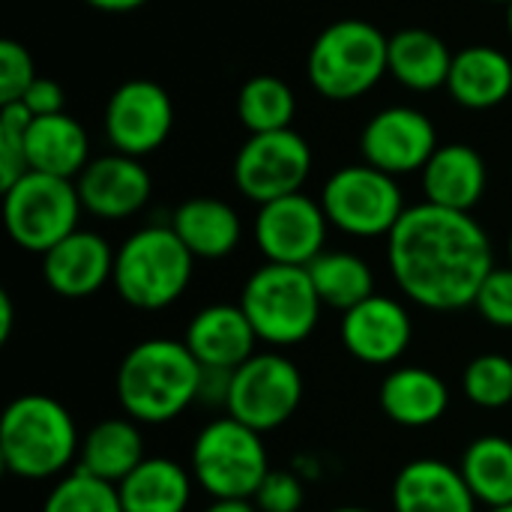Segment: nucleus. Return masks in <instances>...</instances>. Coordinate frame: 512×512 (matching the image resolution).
Returning a JSON list of instances; mask_svg holds the SVG:
<instances>
[{
    "label": "nucleus",
    "instance_id": "32",
    "mask_svg": "<svg viewBox=\"0 0 512 512\" xmlns=\"http://www.w3.org/2000/svg\"><path fill=\"white\" fill-rule=\"evenodd\" d=\"M462 393L471 405L498 411L512 405V360L504 354H480L462 372Z\"/></svg>",
    "mask_w": 512,
    "mask_h": 512
},
{
    "label": "nucleus",
    "instance_id": "1",
    "mask_svg": "<svg viewBox=\"0 0 512 512\" xmlns=\"http://www.w3.org/2000/svg\"><path fill=\"white\" fill-rule=\"evenodd\" d=\"M387 264L411 303L456 312L474 306L495 270V252L486 228L471 213L423 201L408 207L387 237Z\"/></svg>",
    "mask_w": 512,
    "mask_h": 512
},
{
    "label": "nucleus",
    "instance_id": "29",
    "mask_svg": "<svg viewBox=\"0 0 512 512\" xmlns=\"http://www.w3.org/2000/svg\"><path fill=\"white\" fill-rule=\"evenodd\" d=\"M306 270L321 303L342 315L375 294V273L354 252H321Z\"/></svg>",
    "mask_w": 512,
    "mask_h": 512
},
{
    "label": "nucleus",
    "instance_id": "28",
    "mask_svg": "<svg viewBox=\"0 0 512 512\" xmlns=\"http://www.w3.org/2000/svg\"><path fill=\"white\" fill-rule=\"evenodd\" d=\"M459 471L477 498L489 510L512 507V441L504 435H483L462 453Z\"/></svg>",
    "mask_w": 512,
    "mask_h": 512
},
{
    "label": "nucleus",
    "instance_id": "8",
    "mask_svg": "<svg viewBox=\"0 0 512 512\" xmlns=\"http://www.w3.org/2000/svg\"><path fill=\"white\" fill-rule=\"evenodd\" d=\"M84 207L75 180L27 171L3 189V225L9 240L33 255H45L78 231Z\"/></svg>",
    "mask_w": 512,
    "mask_h": 512
},
{
    "label": "nucleus",
    "instance_id": "43",
    "mask_svg": "<svg viewBox=\"0 0 512 512\" xmlns=\"http://www.w3.org/2000/svg\"><path fill=\"white\" fill-rule=\"evenodd\" d=\"M507 30H510V39H512V3L507 6Z\"/></svg>",
    "mask_w": 512,
    "mask_h": 512
},
{
    "label": "nucleus",
    "instance_id": "15",
    "mask_svg": "<svg viewBox=\"0 0 512 512\" xmlns=\"http://www.w3.org/2000/svg\"><path fill=\"white\" fill-rule=\"evenodd\" d=\"M75 186L84 213L105 222H120L141 213L153 195L150 171L141 159L126 153H105L99 159H90Z\"/></svg>",
    "mask_w": 512,
    "mask_h": 512
},
{
    "label": "nucleus",
    "instance_id": "5",
    "mask_svg": "<svg viewBox=\"0 0 512 512\" xmlns=\"http://www.w3.org/2000/svg\"><path fill=\"white\" fill-rule=\"evenodd\" d=\"M195 270V255L171 225H147L129 234L114 258V288L123 303L141 312H159L177 303Z\"/></svg>",
    "mask_w": 512,
    "mask_h": 512
},
{
    "label": "nucleus",
    "instance_id": "34",
    "mask_svg": "<svg viewBox=\"0 0 512 512\" xmlns=\"http://www.w3.org/2000/svg\"><path fill=\"white\" fill-rule=\"evenodd\" d=\"M36 78L39 75H36L30 51L15 39H3L0 42V105L21 102L27 87Z\"/></svg>",
    "mask_w": 512,
    "mask_h": 512
},
{
    "label": "nucleus",
    "instance_id": "36",
    "mask_svg": "<svg viewBox=\"0 0 512 512\" xmlns=\"http://www.w3.org/2000/svg\"><path fill=\"white\" fill-rule=\"evenodd\" d=\"M252 501L261 512H300L306 504V486L297 471H270Z\"/></svg>",
    "mask_w": 512,
    "mask_h": 512
},
{
    "label": "nucleus",
    "instance_id": "26",
    "mask_svg": "<svg viewBox=\"0 0 512 512\" xmlns=\"http://www.w3.org/2000/svg\"><path fill=\"white\" fill-rule=\"evenodd\" d=\"M144 459H147L144 435L138 423L129 417L96 423L81 438V450H78V468L114 486H120Z\"/></svg>",
    "mask_w": 512,
    "mask_h": 512
},
{
    "label": "nucleus",
    "instance_id": "40",
    "mask_svg": "<svg viewBox=\"0 0 512 512\" xmlns=\"http://www.w3.org/2000/svg\"><path fill=\"white\" fill-rule=\"evenodd\" d=\"M87 6L99 9V12H111V15H123V12H135L141 9L147 0H84Z\"/></svg>",
    "mask_w": 512,
    "mask_h": 512
},
{
    "label": "nucleus",
    "instance_id": "11",
    "mask_svg": "<svg viewBox=\"0 0 512 512\" xmlns=\"http://www.w3.org/2000/svg\"><path fill=\"white\" fill-rule=\"evenodd\" d=\"M309 174L312 147L294 129L249 135L234 156V186L258 207L303 192Z\"/></svg>",
    "mask_w": 512,
    "mask_h": 512
},
{
    "label": "nucleus",
    "instance_id": "6",
    "mask_svg": "<svg viewBox=\"0 0 512 512\" xmlns=\"http://www.w3.org/2000/svg\"><path fill=\"white\" fill-rule=\"evenodd\" d=\"M240 309L252 321L261 342L273 348H291L315 333L324 303L306 267L264 261L246 279Z\"/></svg>",
    "mask_w": 512,
    "mask_h": 512
},
{
    "label": "nucleus",
    "instance_id": "39",
    "mask_svg": "<svg viewBox=\"0 0 512 512\" xmlns=\"http://www.w3.org/2000/svg\"><path fill=\"white\" fill-rule=\"evenodd\" d=\"M12 327H15V306H12V297L0 291V345L12 339Z\"/></svg>",
    "mask_w": 512,
    "mask_h": 512
},
{
    "label": "nucleus",
    "instance_id": "38",
    "mask_svg": "<svg viewBox=\"0 0 512 512\" xmlns=\"http://www.w3.org/2000/svg\"><path fill=\"white\" fill-rule=\"evenodd\" d=\"M231 378H234V372H228V369H201L198 402L210 405V408H225L228 393H231Z\"/></svg>",
    "mask_w": 512,
    "mask_h": 512
},
{
    "label": "nucleus",
    "instance_id": "30",
    "mask_svg": "<svg viewBox=\"0 0 512 512\" xmlns=\"http://www.w3.org/2000/svg\"><path fill=\"white\" fill-rule=\"evenodd\" d=\"M297 96L279 75H252L237 93V117L249 135L291 129Z\"/></svg>",
    "mask_w": 512,
    "mask_h": 512
},
{
    "label": "nucleus",
    "instance_id": "44",
    "mask_svg": "<svg viewBox=\"0 0 512 512\" xmlns=\"http://www.w3.org/2000/svg\"><path fill=\"white\" fill-rule=\"evenodd\" d=\"M507 255H510V267H512V231H510V240H507Z\"/></svg>",
    "mask_w": 512,
    "mask_h": 512
},
{
    "label": "nucleus",
    "instance_id": "17",
    "mask_svg": "<svg viewBox=\"0 0 512 512\" xmlns=\"http://www.w3.org/2000/svg\"><path fill=\"white\" fill-rule=\"evenodd\" d=\"M114 258L117 252L102 234L78 228L42 255V279L57 297L81 300L114 279Z\"/></svg>",
    "mask_w": 512,
    "mask_h": 512
},
{
    "label": "nucleus",
    "instance_id": "22",
    "mask_svg": "<svg viewBox=\"0 0 512 512\" xmlns=\"http://www.w3.org/2000/svg\"><path fill=\"white\" fill-rule=\"evenodd\" d=\"M381 411L390 423L405 429L435 426L450 408V390L441 375L423 366L393 369L378 390Z\"/></svg>",
    "mask_w": 512,
    "mask_h": 512
},
{
    "label": "nucleus",
    "instance_id": "2",
    "mask_svg": "<svg viewBox=\"0 0 512 512\" xmlns=\"http://www.w3.org/2000/svg\"><path fill=\"white\" fill-rule=\"evenodd\" d=\"M198 387L201 363L177 339H144L117 369V402L129 420L144 426L177 420L198 402Z\"/></svg>",
    "mask_w": 512,
    "mask_h": 512
},
{
    "label": "nucleus",
    "instance_id": "19",
    "mask_svg": "<svg viewBox=\"0 0 512 512\" xmlns=\"http://www.w3.org/2000/svg\"><path fill=\"white\" fill-rule=\"evenodd\" d=\"M420 180H423V195L429 204L471 213L486 195L489 168L480 150L456 141V144H441L435 150V156L420 171Z\"/></svg>",
    "mask_w": 512,
    "mask_h": 512
},
{
    "label": "nucleus",
    "instance_id": "21",
    "mask_svg": "<svg viewBox=\"0 0 512 512\" xmlns=\"http://www.w3.org/2000/svg\"><path fill=\"white\" fill-rule=\"evenodd\" d=\"M447 93L468 111H492L512 96V60L495 45H468L453 54Z\"/></svg>",
    "mask_w": 512,
    "mask_h": 512
},
{
    "label": "nucleus",
    "instance_id": "45",
    "mask_svg": "<svg viewBox=\"0 0 512 512\" xmlns=\"http://www.w3.org/2000/svg\"><path fill=\"white\" fill-rule=\"evenodd\" d=\"M486 3H498V6H510L512 0H486Z\"/></svg>",
    "mask_w": 512,
    "mask_h": 512
},
{
    "label": "nucleus",
    "instance_id": "4",
    "mask_svg": "<svg viewBox=\"0 0 512 512\" xmlns=\"http://www.w3.org/2000/svg\"><path fill=\"white\" fill-rule=\"evenodd\" d=\"M390 36L363 18H342L324 27L306 60L309 84L330 102H354L375 90L390 72Z\"/></svg>",
    "mask_w": 512,
    "mask_h": 512
},
{
    "label": "nucleus",
    "instance_id": "37",
    "mask_svg": "<svg viewBox=\"0 0 512 512\" xmlns=\"http://www.w3.org/2000/svg\"><path fill=\"white\" fill-rule=\"evenodd\" d=\"M21 102H24V108L33 117H51V114H63L66 93H63V87L54 78H36L27 87V93H24Z\"/></svg>",
    "mask_w": 512,
    "mask_h": 512
},
{
    "label": "nucleus",
    "instance_id": "35",
    "mask_svg": "<svg viewBox=\"0 0 512 512\" xmlns=\"http://www.w3.org/2000/svg\"><path fill=\"white\" fill-rule=\"evenodd\" d=\"M474 309L480 312V318L498 330H512V267H495L477 300H474Z\"/></svg>",
    "mask_w": 512,
    "mask_h": 512
},
{
    "label": "nucleus",
    "instance_id": "27",
    "mask_svg": "<svg viewBox=\"0 0 512 512\" xmlns=\"http://www.w3.org/2000/svg\"><path fill=\"white\" fill-rule=\"evenodd\" d=\"M192 471L165 456H147L120 486L123 512H186L192 501Z\"/></svg>",
    "mask_w": 512,
    "mask_h": 512
},
{
    "label": "nucleus",
    "instance_id": "18",
    "mask_svg": "<svg viewBox=\"0 0 512 512\" xmlns=\"http://www.w3.org/2000/svg\"><path fill=\"white\" fill-rule=\"evenodd\" d=\"M183 342L201 363V369L234 372L249 357H255V345L261 339L246 312L240 309V303H213L189 321Z\"/></svg>",
    "mask_w": 512,
    "mask_h": 512
},
{
    "label": "nucleus",
    "instance_id": "33",
    "mask_svg": "<svg viewBox=\"0 0 512 512\" xmlns=\"http://www.w3.org/2000/svg\"><path fill=\"white\" fill-rule=\"evenodd\" d=\"M33 114L24 108V102L0 105V189H9L18 183L27 168V126Z\"/></svg>",
    "mask_w": 512,
    "mask_h": 512
},
{
    "label": "nucleus",
    "instance_id": "41",
    "mask_svg": "<svg viewBox=\"0 0 512 512\" xmlns=\"http://www.w3.org/2000/svg\"><path fill=\"white\" fill-rule=\"evenodd\" d=\"M204 512H261L255 507V501H243V498H222L213 501Z\"/></svg>",
    "mask_w": 512,
    "mask_h": 512
},
{
    "label": "nucleus",
    "instance_id": "46",
    "mask_svg": "<svg viewBox=\"0 0 512 512\" xmlns=\"http://www.w3.org/2000/svg\"><path fill=\"white\" fill-rule=\"evenodd\" d=\"M489 512H512V507H498V510H489Z\"/></svg>",
    "mask_w": 512,
    "mask_h": 512
},
{
    "label": "nucleus",
    "instance_id": "24",
    "mask_svg": "<svg viewBox=\"0 0 512 512\" xmlns=\"http://www.w3.org/2000/svg\"><path fill=\"white\" fill-rule=\"evenodd\" d=\"M27 168L63 180H78V174L90 165V138L84 126L63 114L33 117L27 126Z\"/></svg>",
    "mask_w": 512,
    "mask_h": 512
},
{
    "label": "nucleus",
    "instance_id": "10",
    "mask_svg": "<svg viewBox=\"0 0 512 512\" xmlns=\"http://www.w3.org/2000/svg\"><path fill=\"white\" fill-rule=\"evenodd\" d=\"M303 402V375L294 360L279 351L249 357L234 369L225 414L255 432L285 426Z\"/></svg>",
    "mask_w": 512,
    "mask_h": 512
},
{
    "label": "nucleus",
    "instance_id": "3",
    "mask_svg": "<svg viewBox=\"0 0 512 512\" xmlns=\"http://www.w3.org/2000/svg\"><path fill=\"white\" fill-rule=\"evenodd\" d=\"M81 450L72 414L45 393L12 399L0 417V462L18 480L60 477Z\"/></svg>",
    "mask_w": 512,
    "mask_h": 512
},
{
    "label": "nucleus",
    "instance_id": "14",
    "mask_svg": "<svg viewBox=\"0 0 512 512\" xmlns=\"http://www.w3.org/2000/svg\"><path fill=\"white\" fill-rule=\"evenodd\" d=\"M438 147L441 144L432 117L411 105L381 108L360 132L363 162L393 177L420 174Z\"/></svg>",
    "mask_w": 512,
    "mask_h": 512
},
{
    "label": "nucleus",
    "instance_id": "16",
    "mask_svg": "<svg viewBox=\"0 0 512 512\" xmlns=\"http://www.w3.org/2000/svg\"><path fill=\"white\" fill-rule=\"evenodd\" d=\"M411 339V312L396 297L372 294L342 315V345L366 366H390L402 360V354L411 348Z\"/></svg>",
    "mask_w": 512,
    "mask_h": 512
},
{
    "label": "nucleus",
    "instance_id": "23",
    "mask_svg": "<svg viewBox=\"0 0 512 512\" xmlns=\"http://www.w3.org/2000/svg\"><path fill=\"white\" fill-rule=\"evenodd\" d=\"M174 234L183 246L201 261H222L228 258L243 240L240 213L222 198H189L171 216Z\"/></svg>",
    "mask_w": 512,
    "mask_h": 512
},
{
    "label": "nucleus",
    "instance_id": "42",
    "mask_svg": "<svg viewBox=\"0 0 512 512\" xmlns=\"http://www.w3.org/2000/svg\"><path fill=\"white\" fill-rule=\"evenodd\" d=\"M330 512H375V510H366V507H339V510H330Z\"/></svg>",
    "mask_w": 512,
    "mask_h": 512
},
{
    "label": "nucleus",
    "instance_id": "9",
    "mask_svg": "<svg viewBox=\"0 0 512 512\" xmlns=\"http://www.w3.org/2000/svg\"><path fill=\"white\" fill-rule=\"evenodd\" d=\"M318 201L330 219V228L360 240L390 237L408 210L399 180L366 162L333 171Z\"/></svg>",
    "mask_w": 512,
    "mask_h": 512
},
{
    "label": "nucleus",
    "instance_id": "25",
    "mask_svg": "<svg viewBox=\"0 0 512 512\" xmlns=\"http://www.w3.org/2000/svg\"><path fill=\"white\" fill-rule=\"evenodd\" d=\"M387 66L402 87L414 93H429L447 87L453 51L438 33L423 27H405L390 36Z\"/></svg>",
    "mask_w": 512,
    "mask_h": 512
},
{
    "label": "nucleus",
    "instance_id": "7",
    "mask_svg": "<svg viewBox=\"0 0 512 512\" xmlns=\"http://www.w3.org/2000/svg\"><path fill=\"white\" fill-rule=\"evenodd\" d=\"M270 474L267 447L261 432L237 423L234 417H219L207 423L192 444V477L213 501L243 498L252 501Z\"/></svg>",
    "mask_w": 512,
    "mask_h": 512
},
{
    "label": "nucleus",
    "instance_id": "12",
    "mask_svg": "<svg viewBox=\"0 0 512 512\" xmlns=\"http://www.w3.org/2000/svg\"><path fill=\"white\" fill-rule=\"evenodd\" d=\"M330 219L321 201L306 192H294L261 204L252 222V237L264 261L309 267L321 252H327Z\"/></svg>",
    "mask_w": 512,
    "mask_h": 512
},
{
    "label": "nucleus",
    "instance_id": "20",
    "mask_svg": "<svg viewBox=\"0 0 512 512\" xmlns=\"http://www.w3.org/2000/svg\"><path fill=\"white\" fill-rule=\"evenodd\" d=\"M393 512H477V498L456 465L414 459L396 474Z\"/></svg>",
    "mask_w": 512,
    "mask_h": 512
},
{
    "label": "nucleus",
    "instance_id": "13",
    "mask_svg": "<svg viewBox=\"0 0 512 512\" xmlns=\"http://www.w3.org/2000/svg\"><path fill=\"white\" fill-rule=\"evenodd\" d=\"M102 123L114 153L144 159L168 141L174 129V102L162 84L132 78L108 96Z\"/></svg>",
    "mask_w": 512,
    "mask_h": 512
},
{
    "label": "nucleus",
    "instance_id": "31",
    "mask_svg": "<svg viewBox=\"0 0 512 512\" xmlns=\"http://www.w3.org/2000/svg\"><path fill=\"white\" fill-rule=\"evenodd\" d=\"M42 512H123V504L114 483H105L75 468L72 474L54 483Z\"/></svg>",
    "mask_w": 512,
    "mask_h": 512
}]
</instances>
